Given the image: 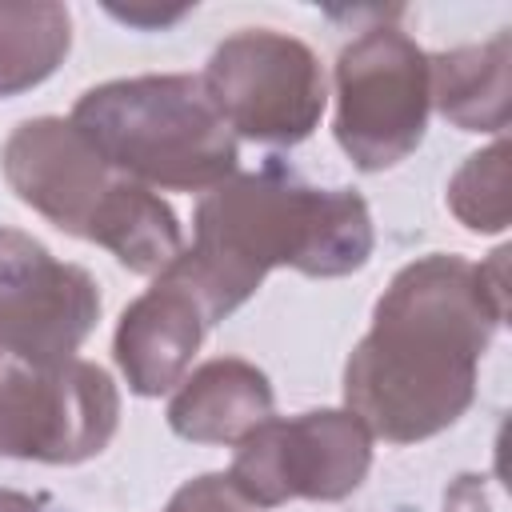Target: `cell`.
Returning <instances> with one entry per match:
<instances>
[{"mask_svg":"<svg viewBox=\"0 0 512 512\" xmlns=\"http://www.w3.org/2000/svg\"><path fill=\"white\" fill-rule=\"evenodd\" d=\"M504 316L480 264L452 252L404 264L344 364V408L384 444L440 436L472 408L476 368Z\"/></svg>","mask_w":512,"mask_h":512,"instance_id":"obj_1","label":"cell"},{"mask_svg":"<svg viewBox=\"0 0 512 512\" xmlns=\"http://www.w3.org/2000/svg\"><path fill=\"white\" fill-rule=\"evenodd\" d=\"M376 228L356 188H316L284 164L200 192L192 244L160 272L192 292L208 328L256 296L272 268L336 280L372 260Z\"/></svg>","mask_w":512,"mask_h":512,"instance_id":"obj_2","label":"cell"},{"mask_svg":"<svg viewBox=\"0 0 512 512\" xmlns=\"http://www.w3.org/2000/svg\"><path fill=\"white\" fill-rule=\"evenodd\" d=\"M112 172L152 192H208L240 164V140L192 72L104 80L68 116Z\"/></svg>","mask_w":512,"mask_h":512,"instance_id":"obj_3","label":"cell"},{"mask_svg":"<svg viewBox=\"0 0 512 512\" xmlns=\"http://www.w3.org/2000/svg\"><path fill=\"white\" fill-rule=\"evenodd\" d=\"M332 136L360 172H388L408 160L428 132V52L392 24L352 36L332 68Z\"/></svg>","mask_w":512,"mask_h":512,"instance_id":"obj_4","label":"cell"},{"mask_svg":"<svg viewBox=\"0 0 512 512\" xmlns=\"http://www.w3.org/2000/svg\"><path fill=\"white\" fill-rule=\"evenodd\" d=\"M200 80L236 140L244 136L272 148L308 140L328 108L316 52L276 28H240L224 36Z\"/></svg>","mask_w":512,"mask_h":512,"instance_id":"obj_5","label":"cell"},{"mask_svg":"<svg viewBox=\"0 0 512 512\" xmlns=\"http://www.w3.org/2000/svg\"><path fill=\"white\" fill-rule=\"evenodd\" d=\"M372 468V432L348 408H312L268 416L232 452L228 484L252 508L288 500L336 504L352 496Z\"/></svg>","mask_w":512,"mask_h":512,"instance_id":"obj_6","label":"cell"},{"mask_svg":"<svg viewBox=\"0 0 512 512\" xmlns=\"http://www.w3.org/2000/svg\"><path fill=\"white\" fill-rule=\"evenodd\" d=\"M120 428V388L92 360L32 368L0 364V456L36 464H84Z\"/></svg>","mask_w":512,"mask_h":512,"instance_id":"obj_7","label":"cell"},{"mask_svg":"<svg viewBox=\"0 0 512 512\" xmlns=\"http://www.w3.org/2000/svg\"><path fill=\"white\" fill-rule=\"evenodd\" d=\"M100 320L96 276L0 224V352L32 368L76 360Z\"/></svg>","mask_w":512,"mask_h":512,"instance_id":"obj_8","label":"cell"},{"mask_svg":"<svg viewBox=\"0 0 512 512\" xmlns=\"http://www.w3.org/2000/svg\"><path fill=\"white\" fill-rule=\"evenodd\" d=\"M0 172L20 204L76 240H88L96 208L120 180V172H112L88 136L64 116L20 120L0 148Z\"/></svg>","mask_w":512,"mask_h":512,"instance_id":"obj_9","label":"cell"},{"mask_svg":"<svg viewBox=\"0 0 512 512\" xmlns=\"http://www.w3.org/2000/svg\"><path fill=\"white\" fill-rule=\"evenodd\" d=\"M204 332L208 320L192 292L168 276H156V284L120 312L112 332V360L128 392L144 400L176 392V384L192 372Z\"/></svg>","mask_w":512,"mask_h":512,"instance_id":"obj_10","label":"cell"},{"mask_svg":"<svg viewBox=\"0 0 512 512\" xmlns=\"http://www.w3.org/2000/svg\"><path fill=\"white\" fill-rule=\"evenodd\" d=\"M272 404L276 392L264 368L240 356H216L176 384L168 400V428L192 444H240L272 416Z\"/></svg>","mask_w":512,"mask_h":512,"instance_id":"obj_11","label":"cell"},{"mask_svg":"<svg viewBox=\"0 0 512 512\" xmlns=\"http://www.w3.org/2000/svg\"><path fill=\"white\" fill-rule=\"evenodd\" d=\"M428 100L460 132L504 136L512 116V36L500 28L480 44L428 56Z\"/></svg>","mask_w":512,"mask_h":512,"instance_id":"obj_12","label":"cell"},{"mask_svg":"<svg viewBox=\"0 0 512 512\" xmlns=\"http://www.w3.org/2000/svg\"><path fill=\"white\" fill-rule=\"evenodd\" d=\"M88 244H100L136 276H160L184 252V232L180 216L168 200H160V192L120 176L92 216Z\"/></svg>","mask_w":512,"mask_h":512,"instance_id":"obj_13","label":"cell"},{"mask_svg":"<svg viewBox=\"0 0 512 512\" xmlns=\"http://www.w3.org/2000/svg\"><path fill=\"white\" fill-rule=\"evenodd\" d=\"M72 48V12L56 0H0V96L44 84Z\"/></svg>","mask_w":512,"mask_h":512,"instance_id":"obj_14","label":"cell"},{"mask_svg":"<svg viewBox=\"0 0 512 512\" xmlns=\"http://www.w3.org/2000/svg\"><path fill=\"white\" fill-rule=\"evenodd\" d=\"M448 212L476 236H500L512 220L508 208V140L496 136L488 148L464 156L448 180Z\"/></svg>","mask_w":512,"mask_h":512,"instance_id":"obj_15","label":"cell"},{"mask_svg":"<svg viewBox=\"0 0 512 512\" xmlns=\"http://www.w3.org/2000/svg\"><path fill=\"white\" fill-rule=\"evenodd\" d=\"M164 512H256V508L236 496L224 472H204V476L184 480L164 504Z\"/></svg>","mask_w":512,"mask_h":512,"instance_id":"obj_16","label":"cell"},{"mask_svg":"<svg viewBox=\"0 0 512 512\" xmlns=\"http://www.w3.org/2000/svg\"><path fill=\"white\" fill-rule=\"evenodd\" d=\"M444 512H488L480 476H456V484L444 492Z\"/></svg>","mask_w":512,"mask_h":512,"instance_id":"obj_17","label":"cell"},{"mask_svg":"<svg viewBox=\"0 0 512 512\" xmlns=\"http://www.w3.org/2000/svg\"><path fill=\"white\" fill-rule=\"evenodd\" d=\"M0 512H44V508H40V500H32L28 492L0 488Z\"/></svg>","mask_w":512,"mask_h":512,"instance_id":"obj_18","label":"cell"}]
</instances>
